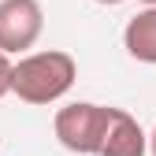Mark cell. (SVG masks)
<instances>
[{
	"label": "cell",
	"instance_id": "1",
	"mask_svg": "<svg viewBox=\"0 0 156 156\" xmlns=\"http://www.w3.org/2000/svg\"><path fill=\"white\" fill-rule=\"evenodd\" d=\"M78 63L71 52L48 48V52H30L11 67V93L26 104H52L74 86Z\"/></svg>",
	"mask_w": 156,
	"mask_h": 156
},
{
	"label": "cell",
	"instance_id": "3",
	"mask_svg": "<svg viewBox=\"0 0 156 156\" xmlns=\"http://www.w3.org/2000/svg\"><path fill=\"white\" fill-rule=\"evenodd\" d=\"M45 30V11L37 0H0V52L19 56L37 45Z\"/></svg>",
	"mask_w": 156,
	"mask_h": 156
},
{
	"label": "cell",
	"instance_id": "9",
	"mask_svg": "<svg viewBox=\"0 0 156 156\" xmlns=\"http://www.w3.org/2000/svg\"><path fill=\"white\" fill-rule=\"evenodd\" d=\"M145 4H149V8H156V0H145Z\"/></svg>",
	"mask_w": 156,
	"mask_h": 156
},
{
	"label": "cell",
	"instance_id": "8",
	"mask_svg": "<svg viewBox=\"0 0 156 156\" xmlns=\"http://www.w3.org/2000/svg\"><path fill=\"white\" fill-rule=\"evenodd\" d=\"M97 4H123V0H97Z\"/></svg>",
	"mask_w": 156,
	"mask_h": 156
},
{
	"label": "cell",
	"instance_id": "6",
	"mask_svg": "<svg viewBox=\"0 0 156 156\" xmlns=\"http://www.w3.org/2000/svg\"><path fill=\"white\" fill-rule=\"evenodd\" d=\"M11 56H4V52H0V101H4V97L11 93Z\"/></svg>",
	"mask_w": 156,
	"mask_h": 156
},
{
	"label": "cell",
	"instance_id": "4",
	"mask_svg": "<svg viewBox=\"0 0 156 156\" xmlns=\"http://www.w3.org/2000/svg\"><path fill=\"white\" fill-rule=\"evenodd\" d=\"M145 152H149V138H145L141 123L130 112L115 108L112 123H108V134H104V145H101L97 156H145Z\"/></svg>",
	"mask_w": 156,
	"mask_h": 156
},
{
	"label": "cell",
	"instance_id": "7",
	"mask_svg": "<svg viewBox=\"0 0 156 156\" xmlns=\"http://www.w3.org/2000/svg\"><path fill=\"white\" fill-rule=\"evenodd\" d=\"M149 152H152V156H156V130H152V134H149Z\"/></svg>",
	"mask_w": 156,
	"mask_h": 156
},
{
	"label": "cell",
	"instance_id": "2",
	"mask_svg": "<svg viewBox=\"0 0 156 156\" xmlns=\"http://www.w3.org/2000/svg\"><path fill=\"white\" fill-rule=\"evenodd\" d=\"M112 112H115V108L89 104V101H78V104L60 108V112H56V119H52L56 141H60L67 152L97 156V152H101V145H104V134H108V123H112Z\"/></svg>",
	"mask_w": 156,
	"mask_h": 156
},
{
	"label": "cell",
	"instance_id": "5",
	"mask_svg": "<svg viewBox=\"0 0 156 156\" xmlns=\"http://www.w3.org/2000/svg\"><path fill=\"white\" fill-rule=\"evenodd\" d=\"M123 48L138 63H156V8H141L138 15H130L123 30Z\"/></svg>",
	"mask_w": 156,
	"mask_h": 156
}]
</instances>
